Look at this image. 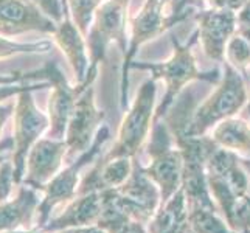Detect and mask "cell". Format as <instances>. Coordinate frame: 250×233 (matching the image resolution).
<instances>
[{
  "label": "cell",
  "mask_w": 250,
  "mask_h": 233,
  "mask_svg": "<svg viewBox=\"0 0 250 233\" xmlns=\"http://www.w3.org/2000/svg\"><path fill=\"white\" fill-rule=\"evenodd\" d=\"M210 137L219 148L250 157V123L244 118H227L211 129Z\"/></svg>",
  "instance_id": "ffe728a7"
},
{
  "label": "cell",
  "mask_w": 250,
  "mask_h": 233,
  "mask_svg": "<svg viewBox=\"0 0 250 233\" xmlns=\"http://www.w3.org/2000/svg\"><path fill=\"white\" fill-rule=\"evenodd\" d=\"M101 214V193L92 191L68 201L65 209L51 216L39 233H61L68 229H81L97 226Z\"/></svg>",
  "instance_id": "9a60e30c"
},
{
  "label": "cell",
  "mask_w": 250,
  "mask_h": 233,
  "mask_svg": "<svg viewBox=\"0 0 250 233\" xmlns=\"http://www.w3.org/2000/svg\"><path fill=\"white\" fill-rule=\"evenodd\" d=\"M117 190L123 196L132 221H139L146 226L159 210L162 202L160 190L145 172L143 165L137 160V157H132L131 176Z\"/></svg>",
  "instance_id": "7c38bea8"
},
{
  "label": "cell",
  "mask_w": 250,
  "mask_h": 233,
  "mask_svg": "<svg viewBox=\"0 0 250 233\" xmlns=\"http://www.w3.org/2000/svg\"><path fill=\"white\" fill-rule=\"evenodd\" d=\"M13 151H14V140L11 135L0 139V165L5 163L6 160L13 159Z\"/></svg>",
  "instance_id": "f1b7e54d"
},
{
  "label": "cell",
  "mask_w": 250,
  "mask_h": 233,
  "mask_svg": "<svg viewBox=\"0 0 250 233\" xmlns=\"http://www.w3.org/2000/svg\"><path fill=\"white\" fill-rule=\"evenodd\" d=\"M14 187H17L14 180V165L13 160H6L0 165V204L10 199Z\"/></svg>",
  "instance_id": "484cf974"
},
{
  "label": "cell",
  "mask_w": 250,
  "mask_h": 233,
  "mask_svg": "<svg viewBox=\"0 0 250 233\" xmlns=\"http://www.w3.org/2000/svg\"><path fill=\"white\" fill-rule=\"evenodd\" d=\"M238 31L243 34V36L249 41V44H250V28H238Z\"/></svg>",
  "instance_id": "e575fe53"
},
{
  "label": "cell",
  "mask_w": 250,
  "mask_h": 233,
  "mask_svg": "<svg viewBox=\"0 0 250 233\" xmlns=\"http://www.w3.org/2000/svg\"><path fill=\"white\" fill-rule=\"evenodd\" d=\"M14 109L16 106L13 103H6V105H0V134H2L3 127L6 125V122L10 120L11 115H14Z\"/></svg>",
  "instance_id": "4dcf8cb0"
},
{
  "label": "cell",
  "mask_w": 250,
  "mask_h": 233,
  "mask_svg": "<svg viewBox=\"0 0 250 233\" xmlns=\"http://www.w3.org/2000/svg\"><path fill=\"white\" fill-rule=\"evenodd\" d=\"M109 137H110L109 127L106 125H103L90 148L84 154H81L80 157H76L72 163H68L62 171H59L58 174L51 179V182L45 187L44 191H42L44 196H42V201L38 209L34 230H39L45 226L48 219L53 216V212L56 207H59L61 204H67L68 201H72L73 197H76L80 172L87 167L89 163L97 160V155L100 154L103 145L109 140Z\"/></svg>",
  "instance_id": "5b68a950"
},
{
  "label": "cell",
  "mask_w": 250,
  "mask_h": 233,
  "mask_svg": "<svg viewBox=\"0 0 250 233\" xmlns=\"http://www.w3.org/2000/svg\"><path fill=\"white\" fill-rule=\"evenodd\" d=\"M196 36L188 42L187 45H180L177 39H172V55L168 61L162 64H132L135 68H146L154 73L152 78L156 80H163L165 83V97H163L159 107L156 109V117L154 120H160L167 115V112L172 106L174 100L185 89V85L191 81H208L216 83L219 80V72L214 70L210 73H201L197 68L196 59L193 55V42Z\"/></svg>",
  "instance_id": "7a4b0ae2"
},
{
  "label": "cell",
  "mask_w": 250,
  "mask_h": 233,
  "mask_svg": "<svg viewBox=\"0 0 250 233\" xmlns=\"http://www.w3.org/2000/svg\"><path fill=\"white\" fill-rule=\"evenodd\" d=\"M58 47L62 50L67 61L70 63L76 78V84H83L89 76L90 58L87 53V42L84 41V34L76 27L68 11L62 22L56 23L53 33Z\"/></svg>",
  "instance_id": "e0dca14e"
},
{
  "label": "cell",
  "mask_w": 250,
  "mask_h": 233,
  "mask_svg": "<svg viewBox=\"0 0 250 233\" xmlns=\"http://www.w3.org/2000/svg\"><path fill=\"white\" fill-rule=\"evenodd\" d=\"M249 80H250V73H249ZM244 115H246V118L249 120V123H250V100H249V103H247V107H246V110H244Z\"/></svg>",
  "instance_id": "8d00e7d4"
},
{
  "label": "cell",
  "mask_w": 250,
  "mask_h": 233,
  "mask_svg": "<svg viewBox=\"0 0 250 233\" xmlns=\"http://www.w3.org/2000/svg\"><path fill=\"white\" fill-rule=\"evenodd\" d=\"M34 90L36 89H30L17 95L14 109V151L11 160L14 165V180L17 185L22 184L25 174V163H27V155L30 149L41 139V135L48 131L50 126L48 115H45L34 103Z\"/></svg>",
  "instance_id": "8992f818"
},
{
  "label": "cell",
  "mask_w": 250,
  "mask_h": 233,
  "mask_svg": "<svg viewBox=\"0 0 250 233\" xmlns=\"http://www.w3.org/2000/svg\"><path fill=\"white\" fill-rule=\"evenodd\" d=\"M230 227L238 233H250V196L239 201Z\"/></svg>",
  "instance_id": "83f0119b"
},
{
  "label": "cell",
  "mask_w": 250,
  "mask_h": 233,
  "mask_svg": "<svg viewBox=\"0 0 250 233\" xmlns=\"http://www.w3.org/2000/svg\"><path fill=\"white\" fill-rule=\"evenodd\" d=\"M132 171V157L98 159L93 168L83 177L76 190V196L87 194L92 191L122 187Z\"/></svg>",
  "instance_id": "ac0fdd59"
},
{
  "label": "cell",
  "mask_w": 250,
  "mask_h": 233,
  "mask_svg": "<svg viewBox=\"0 0 250 233\" xmlns=\"http://www.w3.org/2000/svg\"><path fill=\"white\" fill-rule=\"evenodd\" d=\"M50 42H31V44H19L6 39L5 36L0 38V58H10L19 53H45L50 51Z\"/></svg>",
  "instance_id": "d4e9b609"
},
{
  "label": "cell",
  "mask_w": 250,
  "mask_h": 233,
  "mask_svg": "<svg viewBox=\"0 0 250 233\" xmlns=\"http://www.w3.org/2000/svg\"><path fill=\"white\" fill-rule=\"evenodd\" d=\"M189 226L194 233H238L231 229L227 221L219 216V212L194 207L188 209Z\"/></svg>",
  "instance_id": "44dd1931"
},
{
  "label": "cell",
  "mask_w": 250,
  "mask_h": 233,
  "mask_svg": "<svg viewBox=\"0 0 250 233\" xmlns=\"http://www.w3.org/2000/svg\"><path fill=\"white\" fill-rule=\"evenodd\" d=\"M188 224V205L184 190L180 188L169 201L159 207L156 214L146 224V230L148 233H182Z\"/></svg>",
  "instance_id": "d6986e66"
},
{
  "label": "cell",
  "mask_w": 250,
  "mask_h": 233,
  "mask_svg": "<svg viewBox=\"0 0 250 233\" xmlns=\"http://www.w3.org/2000/svg\"><path fill=\"white\" fill-rule=\"evenodd\" d=\"M31 2L36 3L42 13L48 16L55 23L62 22L65 14L68 13L67 0H31Z\"/></svg>",
  "instance_id": "4316f807"
},
{
  "label": "cell",
  "mask_w": 250,
  "mask_h": 233,
  "mask_svg": "<svg viewBox=\"0 0 250 233\" xmlns=\"http://www.w3.org/2000/svg\"><path fill=\"white\" fill-rule=\"evenodd\" d=\"M92 84L87 85L80 95L72 117L68 120L64 139L67 143V163H72L90 148L106 115L104 110H100L95 105V89Z\"/></svg>",
  "instance_id": "9c48e42d"
},
{
  "label": "cell",
  "mask_w": 250,
  "mask_h": 233,
  "mask_svg": "<svg viewBox=\"0 0 250 233\" xmlns=\"http://www.w3.org/2000/svg\"><path fill=\"white\" fill-rule=\"evenodd\" d=\"M120 233H148V230H146L145 224L139 221H129Z\"/></svg>",
  "instance_id": "1f68e13d"
},
{
  "label": "cell",
  "mask_w": 250,
  "mask_h": 233,
  "mask_svg": "<svg viewBox=\"0 0 250 233\" xmlns=\"http://www.w3.org/2000/svg\"><path fill=\"white\" fill-rule=\"evenodd\" d=\"M56 23L31 0H0V36L39 31L53 34Z\"/></svg>",
  "instance_id": "5bb4252c"
},
{
  "label": "cell",
  "mask_w": 250,
  "mask_h": 233,
  "mask_svg": "<svg viewBox=\"0 0 250 233\" xmlns=\"http://www.w3.org/2000/svg\"><path fill=\"white\" fill-rule=\"evenodd\" d=\"M172 0H146L142 10L139 11L132 22H131V45L125 56V68H123V78H122V106L127 105V76L126 72L131 67L132 58L137 53V48L146 41L156 38L157 34L169 28V17L171 10L169 8Z\"/></svg>",
  "instance_id": "30bf717a"
},
{
  "label": "cell",
  "mask_w": 250,
  "mask_h": 233,
  "mask_svg": "<svg viewBox=\"0 0 250 233\" xmlns=\"http://www.w3.org/2000/svg\"><path fill=\"white\" fill-rule=\"evenodd\" d=\"M182 233H194V230L191 229V226H189V224H188V226L182 230Z\"/></svg>",
  "instance_id": "74e56055"
},
{
  "label": "cell",
  "mask_w": 250,
  "mask_h": 233,
  "mask_svg": "<svg viewBox=\"0 0 250 233\" xmlns=\"http://www.w3.org/2000/svg\"><path fill=\"white\" fill-rule=\"evenodd\" d=\"M2 233H39V232L31 229V230H11V232H2Z\"/></svg>",
  "instance_id": "d590c367"
},
{
  "label": "cell",
  "mask_w": 250,
  "mask_h": 233,
  "mask_svg": "<svg viewBox=\"0 0 250 233\" xmlns=\"http://www.w3.org/2000/svg\"><path fill=\"white\" fill-rule=\"evenodd\" d=\"M172 134L165 120H154L151 140L146 146V154L149 155V165L143 167L154 184L160 190L163 205L182 188L184 157L180 149L172 146Z\"/></svg>",
  "instance_id": "3957f363"
},
{
  "label": "cell",
  "mask_w": 250,
  "mask_h": 233,
  "mask_svg": "<svg viewBox=\"0 0 250 233\" xmlns=\"http://www.w3.org/2000/svg\"><path fill=\"white\" fill-rule=\"evenodd\" d=\"M103 2L104 0H67L72 21L75 22V25L80 28V31L84 36L89 33L95 13H97Z\"/></svg>",
  "instance_id": "cb8c5ba5"
},
{
  "label": "cell",
  "mask_w": 250,
  "mask_h": 233,
  "mask_svg": "<svg viewBox=\"0 0 250 233\" xmlns=\"http://www.w3.org/2000/svg\"><path fill=\"white\" fill-rule=\"evenodd\" d=\"M247 87L244 78L236 68L224 61V75L218 87L193 112L187 127V135L201 137L227 118L235 117L247 103Z\"/></svg>",
  "instance_id": "6da1fadb"
},
{
  "label": "cell",
  "mask_w": 250,
  "mask_h": 233,
  "mask_svg": "<svg viewBox=\"0 0 250 233\" xmlns=\"http://www.w3.org/2000/svg\"><path fill=\"white\" fill-rule=\"evenodd\" d=\"M39 190L25 184L17 185L14 199L0 204V233L11 230H31L36 226L38 209L42 201Z\"/></svg>",
  "instance_id": "2e32d148"
},
{
  "label": "cell",
  "mask_w": 250,
  "mask_h": 233,
  "mask_svg": "<svg viewBox=\"0 0 250 233\" xmlns=\"http://www.w3.org/2000/svg\"><path fill=\"white\" fill-rule=\"evenodd\" d=\"M61 233H107L98 226H89V227H81V229H68Z\"/></svg>",
  "instance_id": "d6a6232c"
},
{
  "label": "cell",
  "mask_w": 250,
  "mask_h": 233,
  "mask_svg": "<svg viewBox=\"0 0 250 233\" xmlns=\"http://www.w3.org/2000/svg\"><path fill=\"white\" fill-rule=\"evenodd\" d=\"M156 78H149L142 84L137 97L120 125L118 139L115 145L101 159L109 160L115 157H137L142 145L148 139L156 117Z\"/></svg>",
  "instance_id": "277c9868"
},
{
  "label": "cell",
  "mask_w": 250,
  "mask_h": 233,
  "mask_svg": "<svg viewBox=\"0 0 250 233\" xmlns=\"http://www.w3.org/2000/svg\"><path fill=\"white\" fill-rule=\"evenodd\" d=\"M39 80V78H44V67L39 68V70L34 72H17V73H11L8 76H0V103H3L6 100H10L11 97H17L19 93L30 90V89H45L50 85L48 81L41 83V84H19L22 81H30V80Z\"/></svg>",
  "instance_id": "7402d4cb"
},
{
  "label": "cell",
  "mask_w": 250,
  "mask_h": 233,
  "mask_svg": "<svg viewBox=\"0 0 250 233\" xmlns=\"http://www.w3.org/2000/svg\"><path fill=\"white\" fill-rule=\"evenodd\" d=\"M238 28H250V0L236 13Z\"/></svg>",
  "instance_id": "f546056e"
},
{
  "label": "cell",
  "mask_w": 250,
  "mask_h": 233,
  "mask_svg": "<svg viewBox=\"0 0 250 233\" xmlns=\"http://www.w3.org/2000/svg\"><path fill=\"white\" fill-rule=\"evenodd\" d=\"M44 78L53 87L48 100V120L50 126L47 137L53 140H64L68 120L72 117L76 101H78L83 90L90 85L97 78V68H90L89 76L83 84L70 85L65 80L62 70L56 61H50L44 65Z\"/></svg>",
  "instance_id": "ba28073f"
},
{
  "label": "cell",
  "mask_w": 250,
  "mask_h": 233,
  "mask_svg": "<svg viewBox=\"0 0 250 233\" xmlns=\"http://www.w3.org/2000/svg\"><path fill=\"white\" fill-rule=\"evenodd\" d=\"M226 63H229L238 72L244 73L250 67V44L249 41L236 31L226 47Z\"/></svg>",
  "instance_id": "603a6c76"
},
{
  "label": "cell",
  "mask_w": 250,
  "mask_h": 233,
  "mask_svg": "<svg viewBox=\"0 0 250 233\" xmlns=\"http://www.w3.org/2000/svg\"><path fill=\"white\" fill-rule=\"evenodd\" d=\"M241 163H243V167L249 172V179H250V157H241ZM247 196H250V182H249V193H247Z\"/></svg>",
  "instance_id": "836d02e7"
},
{
  "label": "cell",
  "mask_w": 250,
  "mask_h": 233,
  "mask_svg": "<svg viewBox=\"0 0 250 233\" xmlns=\"http://www.w3.org/2000/svg\"><path fill=\"white\" fill-rule=\"evenodd\" d=\"M129 0H104L95 13L87 38L90 68L104 59L109 44L115 42L126 56V23Z\"/></svg>",
  "instance_id": "52a82bcc"
},
{
  "label": "cell",
  "mask_w": 250,
  "mask_h": 233,
  "mask_svg": "<svg viewBox=\"0 0 250 233\" xmlns=\"http://www.w3.org/2000/svg\"><path fill=\"white\" fill-rule=\"evenodd\" d=\"M199 23L197 39L205 56L216 63H224L226 47L231 36L238 31L236 11L226 8H208L194 14Z\"/></svg>",
  "instance_id": "8fae6325"
},
{
  "label": "cell",
  "mask_w": 250,
  "mask_h": 233,
  "mask_svg": "<svg viewBox=\"0 0 250 233\" xmlns=\"http://www.w3.org/2000/svg\"><path fill=\"white\" fill-rule=\"evenodd\" d=\"M65 140H53L48 137L39 139L27 155L22 184L44 191L51 179L61 169L62 162H65Z\"/></svg>",
  "instance_id": "4fadbf2b"
}]
</instances>
